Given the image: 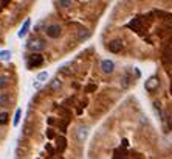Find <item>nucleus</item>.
Listing matches in <instances>:
<instances>
[{"instance_id":"f257e3e1","label":"nucleus","mask_w":172,"mask_h":159,"mask_svg":"<svg viewBox=\"0 0 172 159\" xmlns=\"http://www.w3.org/2000/svg\"><path fill=\"white\" fill-rule=\"evenodd\" d=\"M45 45H47L45 41L36 38V39H31V41L27 44V49H28L30 52H33V53H39V52H42V50L45 49Z\"/></svg>"},{"instance_id":"f03ea898","label":"nucleus","mask_w":172,"mask_h":159,"mask_svg":"<svg viewBox=\"0 0 172 159\" xmlns=\"http://www.w3.org/2000/svg\"><path fill=\"white\" fill-rule=\"evenodd\" d=\"M45 33L48 38H51V39H58L62 36V27L58 25V24H51V25H48L45 28Z\"/></svg>"},{"instance_id":"7ed1b4c3","label":"nucleus","mask_w":172,"mask_h":159,"mask_svg":"<svg viewBox=\"0 0 172 159\" xmlns=\"http://www.w3.org/2000/svg\"><path fill=\"white\" fill-rule=\"evenodd\" d=\"M43 62V56L40 53H33L28 56L27 59V66L30 67V69H34V67H39L40 64Z\"/></svg>"},{"instance_id":"20e7f679","label":"nucleus","mask_w":172,"mask_h":159,"mask_svg":"<svg viewBox=\"0 0 172 159\" xmlns=\"http://www.w3.org/2000/svg\"><path fill=\"white\" fill-rule=\"evenodd\" d=\"M87 136H88V126L87 125L78 126V129H76V141L81 142V144H84L85 139H87Z\"/></svg>"},{"instance_id":"39448f33","label":"nucleus","mask_w":172,"mask_h":159,"mask_svg":"<svg viewBox=\"0 0 172 159\" xmlns=\"http://www.w3.org/2000/svg\"><path fill=\"white\" fill-rule=\"evenodd\" d=\"M101 70L107 75H110L113 70H115V62L110 61V59H103L101 61Z\"/></svg>"},{"instance_id":"423d86ee","label":"nucleus","mask_w":172,"mask_h":159,"mask_svg":"<svg viewBox=\"0 0 172 159\" xmlns=\"http://www.w3.org/2000/svg\"><path fill=\"white\" fill-rule=\"evenodd\" d=\"M160 86V81H158V77H151V78H147L144 87L146 90H149V92H152V90H155L157 87Z\"/></svg>"},{"instance_id":"0eeeda50","label":"nucleus","mask_w":172,"mask_h":159,"mask_svg":"<svg viewBox=\"0 0 172 159\" xmlns=\"http://www.w3.org/2000/svg\"><path fill=\"white\" fill-rule=\"evenodd\" d=\"M109 52H112V53H119L121 50H122V42L121 41H112V42H109Z\"/></svg>"},{"instance_id":"6e6552de","label":"nucleus","mask_w":172,"mask_h":159,"mask_svg":"<svg viewBox=\"0 0 172 159\" xmlns=\"http://www.w3.org/2000/svg\"><path fill=\"white\" fill-rule=\"evenodd\" d=\"M30 25H31V20L30 19H27L25 22H23V25H22V28H20V31H19V38H23L27 33H28V30H30Z\"/></svg>"},{"instance_id":"1a4fd4ad","label":"nucleus","mask_w":172,"mask_h":159,"mask_svg":"<svg viewBox=\"0 0 172 159\" xmlns=\"http://www.w3.org/2000/svg\"><path fill=\"white\" fill-rule=\"evenodd\" d=\"M61 87H62V81L59 78H54V80L50 81V89L51 90H59Z\"/></svg>"},{"instance_id":"9d476101","label":"nucleus","mask_w":172,"mask_h":159,"mask_svg":"<svg viewBox=\"0 0 172 159\" xmlns=\"http://www.w3.org/2000/svg\"><path fill=\"white\" fill-rule=\"evenodd\" d=\"M11 101L9 94H0V106H8Z\"/></svg>"},{"instance_id":"9b49d317","label":"nucleus","mask_w":172,"mask_h":159,"mask_svg":"<svg viewBox=\"0 0 172 159\" xmlns=\"http://www.w3.org/2000/svg\"><path fill=\"white\" fill-rule=\"evenodd\" d=\"M47 80H48V72H39L36 75V81H39V83H43Z\"/></svg>"},{"instance_id":"f8f14e48","label":"nucleus","mask_w":172,"mask_h":159,"mask_svg":"<svg viewBox=\"0 0 172 159\" xmlns=\"http://www.w3.org/2000/svg\"><path fill=\"white\" fill-rule=\"evenodd\" d=\"M54 5H59L62 8H68V6L73 5V2H71V0H58V2H54Z\"/></svg>"},{"instance_id":"ddd939ff","label":"nucleus","mask_w":172,"mask_h":159,"mask_svg":"<svg viewBox=\"0 0 172 159\" xmlns=\"http://www.w3.org/2000/svg\"><path fill=\"white\" fill-rule=\"evenodd\" d=\"M0 59L2 61H9L11 59V52L9 50H2L0 52Z\"/></svg>"},{"instance_id":"4468645a","label":"nucleus","mask_w":172,"mask_h":159,"mask_svg":"<svg viewBox=\"0 0 172 159\" xmlns=\"http://www.w3.org/2000/svg\"><path fill=\"white\" fill-rule=\"evenodd\" d=\"M20 116H22V109L19 108V109L16 111V114H14V119H13V125H14V126H17V125H19V122H20Z\"/></svg>"},{"instance_id":"2eb2a0df","label":"nucleus","mask_w":172,"mask_h":159,"mask_svg":"<svg viewBox=\"0 0 172 159\" xmlns=\"http://www.w3.org/2000/svg\"><path fill=\"white\" fill-rule=\"evenodd\" d=\"M8 112H0V125H5L8 122Z\"/></svg>"},{"instance_id":"dca6fc26","label":"nucleus","mask_w":172,"mask_h":159,"mask_svg":"<svg viewBox=\"0 0 172 159\" xmlns=\"http://www.w3.org/2000/svg\"><path fill=\"white\" fill-rule=\"evenodd\" d=\"M8 86V78L6 77H0V89Z\"/></svg>"},{"instance_id":"f3484780","label":"nucleus","mask_w":172,"mask_h":159,"mask_svg":"<svg viewBox=\"0 0 172 159\" xmlns=\"http://www.w3.org/2000/svg\"><path fill=\"white\" fill-rule=\"evenodd\" d=\"M40 86H42V83H39V81H36V80H34V87H36V89H39Z\"/></svg>"},{"instance_id":"a211bd4d","label":"nucleus","mask_w":172,"mask_h":159,"mask_svg":"<svg viewBox=\"0 0 172 159\" xmlns=\"http://www.w3.org/2000/svg\"><path fill=\"white\" fill-rule=\"evenodd\" d=\"M167 128H169V129H172V117H170V119H169V122H167Z\"/></svg>"},{"instance_id":"6ab92c4d","label":"nucleus","mask_w":172,"mask_h":159,"mask_svg":"<svg viewBox=\"0 0 172 159\" xmlns=\"http://www.w3.org/2000/svg\"><path fill=\"white\" fill-rule=\"evenodd\" d=\"M170 92H172V86H170Z\"/></svg>"}]
</instances>
